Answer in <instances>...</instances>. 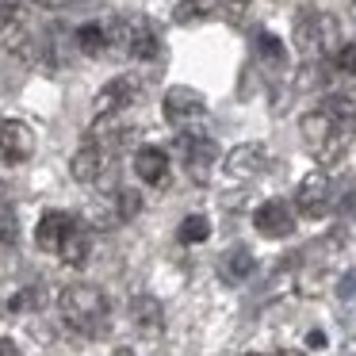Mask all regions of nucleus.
Returning a JSON list of instances; mask_svg holds the SVG:
<instances>
[{"instance_id":"obj_29","label":"nucleus","mask_w":356,"mask_h":356,"mask_svg":"<svg viewBox=\"0 0 356 356\" xmlns=\"http://www.w3.org/2000/svg\"><path fill=\"white\" fill-rule=\"evenodd\" d=\"M35 4H39V8H50V12H58V8H65L70 0H35Z\"/></svg>"},{"instance_id":"obj_10","label":"nucleus","mask_w":356,"mask_h":356,"mask_svg":"<svg viewBox=\"0 0 356 356\" xmlns=\"http://www.w3.org/2000/svg\"><path fill=\"white\" fill-rule=\"evenodd\" d=\"M73 230H77V218H73L70 211H47V215L39 218V226H35V245H39L42 253H58V245H62Z\"/></svg>"},{"instance_id":"obj_12","label":"nucleus","mask_w":356,"mask_h":356,"mask_svg":"<svg viewBox=\"0 0 356 356\" xmlns=\"http://www.w3.org/2000/svg\"><path fill=\"white\" fill-rule=\"evenodd\" d=\"M134 172H138V180L161 188L165 180H169V154L157 149V146H142L138 154H134Z\"/></svg>"},{"instance_id":"obj_15","label":"nucleus","mask_w":356,"mask_h":356,"mask_svg":"<svg viewBox=\"0 0 356 356\" xmlns=\"http://www.w3.org/2000/svg\"><path fill=\"white\" fill-rule=\"evenodd\" d=\"M253 253L249 249H241V245H234L230 253H222V261H218V276L226 280V284H241V280H249L253 276Z\"/></svg>"},{"instance_id":"obj_13","label":"nucleus","mask_w":356,"mask_h":356,"mask_svg":"<svg viewBox=\"0 0 356 356\" xmlns=\"http://www.w3.org/2000/svg\"><path fill=\"white\" fill-rule=\"evenodd\" d=\"M299 131H302V142L310 146V154H314L318 146H325V142L333 138V134L341 131L337 127V119L330 115V111H310V115H302V123H299Z\"/></svg>"},{"instance_id":"obj_27","label":"nucleus","mask_w":356,"mask_h":356,"mask_svg":"<svg viewBox=\"0 0 356 356\" xmlns=\"http://www.w3.org/2000/svg\"><path fill=\"white\" fill-rule=\"evenodd\" d=\"M16 12H19V0H0V31H8L12 27Z\"/></svg>"},{"instance_id":"obj_31","label":"nucleus","mask_w":356,"mask_h":356,"mask_svg":"<svg viewBox=\"0 0 356 356\" xmlns=\"http://www.w3.org/2000/svg\"><path fill=\"white\" fill-rule=\"evenodd\" d=\"M245 356H261V353H245Z\"/></svg>"},{"instance_id":"obj_20","label":"nucleus","mask_w":356,"mask_h":356,"mask_svg":"<svg viewBox=\"0 0 356 356\" xmlns=\"http://www.w3.org/2000/svg\"><path fill=\"white\" fill-rule=\"evenodd\" d=\"M207 234H211V222L203 215H188L184 222H180V230H177V238L184 241V245H200V241H207Z\"/></svg>"},{"instance_id":"obj_18","label":"nucleus","mask_w":356,"mask_h":356,"mask_svg":"<svg viewBox=\"0 0 356 356\" xmlns=\"http://www.w3.org/2000/svg\"><path fill=\"white\" fill-rule=\"evenodd\" d=\"M215 12V0H180L177 8H172V19L177 24H200Z\"/></svg>"},{"instance_id":"obj_8","label":"nucleus","mask_w":356,"mask_h":356,"mask_svg":"<svg viewBox=\"0 0 356 356\" xmlns=\"http://www.w3.org/2000/svg\"><path fill=\"white\" fill-rule=\"evenodd\" d=\"M253 226L264 238H291L295 234V211L284 200H268L253 211Z\"/></svg>"},{"instance_id":"obj_9","label":"nucleus","mask_w":356,"mask_h":356,"mask_svg":"<svg viewBox=\"0 0 356 356\" xmlns=\"http://www.w3.org/2000/svg\"><path fill=\"white\" fill-rule=\"evenodd\" d=\"M268 169V149L261 142H241L226 154V172L234 180H249V177H261Z\"/></svg>"},{"instance_id":"obj_25","label":"nucleus","mask_w":356,"mask_h":356,"mask_svg":"<svg viewBox=\"0 0 356 356\" xmlns=\"http://www.w3.org/2000/svg\"><path fill=\"white\" fill-rule=\"evenodd\" d=\"M39 302H42V299H39V287H24V291L12 295L8 307H12V310H35Z\"/></svg>"},{"instance_id":"obj_35","label":"nucleus","mask_w":356,"mask_h":356,"mask_svg":"<svg viewBox=\"0 0 356 356\" xmlns=\"http://www.w3.org/2000/svg\"><path fill=\"white\" fill-rule=\"evenodd\" d=\"M353 356H356V353H353Z\"/></svg>"},{"instance_id":"obj_6","label":"nucleus","mask_w":356,"mask_h":356,"mask_svg":"<svg viewBox=\"0 0 356 356\" xmlns=\"http://www.w3.org/2000/svg\"><path fill=\"white\" fill-rule=\"evenodd\" d=\"M330 195H333L330 177L325 172H307L299 180V188H295V207L307 218H322V215H330Z\"/></svg>"},{"instance_id":"obj_33","label":"nucleus","mask_w":356,"mask_h":356,"mask_svg":"<svg viewBox=\"0 0 356 356\" xmlns=\"http://www.w3.org/2000/svg\"><path fill=\"white\" fill-rule=\"evenodd\" d=\"M119 356H131V353H119Z\"/></svg>"},{"instance_id":"obj_19","label":"nucleus","mask_w":356,"mask_h":356,"mask_svg":"<svg viewBox=\"0 0 356 356\" xmlns=\"http://www.w3.org/2000/svg\"><path fill=\"white\" fill-rule=\"evenodd\" d=\"M111 207H115V218H119V222H131V218L142 215V192H134V188H119Z\"/></svg>"},{"instance_id":"obj_4","label":"nucleus","mask_w":356,"mask_h":356,"mask_svg":"<svg viewBox=\"0 0 356 356\" xmlns=\"http://www.w3.org/2000/svg\"><path fill=\"white\" fill-rule=\"evenodd\" d=\"M165 119H169L172 127H195L203 115H207V100H203V92H195V88L188 85H177L165 92Z\"/></svg>"},{"instance_id":"obj_3","label":"nucleus","mask_w":356,"mask_h":356,"mask_svg":"<svg viewBox=\"0 0 356 356\" xmlns=\"http://www.w3.org/2000/svg\"><path fill=\"white\" fill-rule=\"evenodd\" d=\"M111 39L123 42L127 54L138 58V62H149V58L161 54V39H157V31L146 24V19H119V24L111 27L108 42H111Z\"/></svg>"},{"instance_id":"obj_1","label":"nucleus","mask_w":356,"mask_h":356,"mask_svg":"<svg viewBox=\"0 0 356 356\" xmlns=\"http://www.w3.org/2000/svg\"><path fill=\"white\" fill-rule=\"evenodd\" d=\"M58 310H62V318L73 330L81 333L100 330V322L108 318V295L96 284H70L62 291V299H58Z\"/></svg>"},{"instance_id":"obj_14","label":"nucleus","mask_w":356,"mask_h":356,"mask_svg":"<svg viewBox=\"0 0 356 356\" xmlns=\"http://www.w3.org/2000/svg\"><path fill=\"white\" fill-rule=\"evenodd\" d=\"M70 172H73V180H77V184H96V180H100V172H104V149L81 146L77 154H73V161H70Z\"/></svg>"},{"instance_id":"obj_22","label":"nucleus","mask_w":356,"mask_h":356,"mask_svg":"<svg viewBox=\"0 0 356 356\" xmlns=\"http://www.w3.org/2000/svg\"><path fill=\"white\" fill-rule=\"evenodd\" d=\"M257 54H261V62H268V65H284V42H280L272 31H261L257 35Z\"/></svg>"},{"instance_id":"obj_30","label":"nucleus","mask_w":356,"mask_h":356,"mask_svg":"<svg viewBox=\"0 0 356 356\" xmlns=\"http://www.w3.org/2000/svg\"><path fill=\"white\" fill-rule=\"evenodd\" d=\"M276 356H307V353H295V348H284V353H276Z\"/></svg>"},{"instance_id":"obj_5","label":"nucleus","mask_w":356,"mask_h":356,"mask_svg":"<svg viewBox=\"0 0 356 356\" xmlns=\"http://www.w3.org/2000/svg\"><path fill=\"white\" fill-rule=\"evenodd\" d=\"M177 154L184 157L188 172H192L195 184H207L211 180V165H215L218 149L211 138H203V134H180L177 138Z\"/></svg>"},{"instance_id":"obj_21","label":"nucleus","mask_w":356,"mask_h":356,"mask_svg":"<svg viewBox=\"0 0 356 356\" xmlns=\"http://www.w3.org/2000/svg\"><path fill=\"white\" fill-rule=\"evenodd\" d=\"M77 42H81V50H85V54H104V50H108V31H104V27H96V24H88V27H81L77 31Z\"/></svg>"},{"instance_id":"obj_34","label":"nucleus","mask_w":356,"mask_h":356,"mask_svg":"<svg viewBox=\"0 0 356 356\" xmlns=\"http://www.w3.org/2000/svg\"><path fill=\"white\" fill-rule=\"evenodd\" d=\"M353 4H356V0H353Z\"/></svg>"},{"instance_id":"obj_16","label":"nucleus","mask_w":356,"mask_h":356,"mask_svg":"<svg viewBox=\"0 0 356 356\" xmlns=\"http://www.w3.org/2000/svg\"><path fill=\"white\" fill-rule=\"evenodd\" d=\"M131 318H134V325H138L142 333H161V322H165L161 302H157L154 295H138L134 307H131Z\"/></svg>"},{"instance_id":"obj_23","label":"nucleus","mask_w":356,"mask_h":356,"mask_svg":"<svg viewBox=\"0 0 356 356\" xmlns=\"http://www.w3.org/2000/svg\"><path fill=\"white\" fill-rule=\"evenodd\" d=\"M341 157H345V134H341V131L333 134V138L325 142V146H318V149H314V161H318V165H337Z\"/></svg>"},{"instance_id":"obj_32","label":"nucleus","mask_w":356,"mask_h":356,"mask_svg":"<svg viewBox=\"0 0 356 356\" xmlns=\"http://www.w3.org/2000/svg\"><path fill=\"white\" fill-rule=\"evenodd\" d=\"M234 4H245V0H234Z\"/></svg>"},{"instance_id":"obj_2","label":"nucleus","mask_w":356,"mask_h":356,"mask_svg":"<svg viewBox=\"0 0 356 356\" xmlns=\"http://www.w3.org/2000/svg\"><path fill=\"white\" fill-rule=\"evenodd\" d=\"M295 47L307 58H322V54H337L341 50V27L330 12H302L295 19Z\"/></svg>"},{"instance_id":"obj_24","label":"nucleus","mask_w":356,"mask_h":356,"mask_svg":"<svg viewBox=\"0 0 356 356\" xmlns=\"http://www.w3.org/2000/svg\"><path fill=\"white\" fill-rule=\"evenodd\" d=\"M333 62H337L341 73H348V77H356V42H345V47L333 54Z\"/></svg>"},{"instance_id":"obj_17","label":"nucleus","mask_w":356,"mask_h":356,"mask_svg":"<svg viewBox=\"0 0 356 356\" xmlns=\"http://www.w3.org/2000/svg\"><path fill=\"white\" fill-rule=\"evenodd\" d=\"M88 253H92V241H88V234L73 230L70 238L58 245V257H62L70 268H81V264H88Z\"/></svg>"},{"instance_id":"obj_11","label":"nucleus","mask_w":356,"mask_h":356,"mask_svg":"<svg viewBox=\"0 0 356 356\" xmlns=\"http://www.w3.org/2000/svg\"><path fill=\"white\" fill-rule=\"evenodd\" d=\"M134 96H138L134 77H115V81H108V85L96 92V115H119V111H127V108L134 104Z\"/></svg>"},{"instance_id":"obj_7","label":"nucleus","mask_w":356,"mask_h":356,"mask_svg":"<svg viewBox=\"0 0 356 356\" xmlns=\"http://www.w3.org/2000/svg\"><path fill=\"white\" fill-rule=\"evenodd\" d=\"M35 154V131L19 119H4L0 123V161L4 165H24Z\"/></svg>"},{"instance_id":"obj_26","label":"nucleus","mask_w":356,"mask_h":356,"mask_svg":"<svg viewBox=\"0 0 356 356\" xmlns=\"http://www.w3.org/2000/svg\"><path fill=\"white\" fill-rule=\"evenodd\" d=\"M16 218L12 215H0V245H16Z\"/></svg>"},{"instance_id":"obj_28","label":"nucleus","mask_w":356,"mask_h":356,"mask_svg":"<svg viewBox=\"0 0 356 356\" xmlns=\"http://www.w3.org/2000/svg\"><path fill=\"white\" fill-rule=\"evenodd\" d=\"M307 345H310V348H325V333H322V330H310V333H307Z\"/></svg>"}]
</instances>
